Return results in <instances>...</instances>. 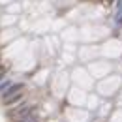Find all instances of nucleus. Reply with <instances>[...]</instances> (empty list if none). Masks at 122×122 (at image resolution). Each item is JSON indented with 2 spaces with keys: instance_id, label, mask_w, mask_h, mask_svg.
<instances>
[{
  "instance_id": "f257e3e1",
  "label": "nucleus",
  "mask_w": 122,
  "mask_h": 122,
  "mask_svg": "<svg viewBox=\"0 0 122 122\" xmlns=\"http://www.w3.org/2000/svg\"><path fill=\"white\" fill-rule=\"evenodd\" d=\"M32 111H34V105H28V103H25V102H21L19 105L15 107V109H11V111H8V117L10 118H13V120H17V118H23V117H28Z\"/></svg>"
},
{
  "instance_id": "f03ea898",
  "label": "nucleus",
  "mask_w": 122,
  "mask_h": 122,
  "mask_svg": "<svg viewBox=\"0 0 122 122\" xmlns=\"http://www.w3.org/2000/svg\"><path fill=\"white\" fill-rule=\"evenodd\" d=\"M23 88H25V85H23V83H11V85H10V86H8L6 90L2 92L0 96H2V100H6V98L13 96V94H17V92H21Z\"/></svg>"
},
{
  "instance_id": "7ed1b4c3",
  "label": "nucleus",
  "mask_w": 122,
  "mask_h": 122,
  "mask_svg": "<svg viewBox=\"0 0 122 122\" xmlns=\"http://www.w3.org/2000/svg\"><path fill=\"white\" fill-rule=\"evenodd\" d=\"M4 102V105H13V103H19L21 102V92H17L13 96H10V98H6V100H2Z\"/></svg>"
},
{
  "instance_id": "20e7f679",
  "label": "nucleus",
  "mask_w": 122,
  "mask_h": 122,
  "mask_svg": "<svg viewBox=\"0 0 122 122\" xmlns=\"http://www.w3.org/2000/svg\"><path fill=\"white\" fill-rule=\"evenodd\" d=\"M115 23H117V25H122V0L118 2V6H117V17H115Z\"/></svg>"
},
{
  "instance_id": "39448f33",
  "label": "nucleus",
  "mask_w": 122,
  "mask_h": 122,
  "mask_svg": "<svg viewBox=\"0 0 122 122\" xmlns=\"http://www.w3.org/2000/svg\"><path fill=\"white\" fill-rule=\"evenodd\" d=\"M10 85H11V81H4V79H2V81H0V94L6 90V88H8Z\"/></svg>"
},
{
  "instance_id": "423d86ee",
  "label": "nucleus",
  "mask_w": 122,
  "mask_h": 122,
  "mask_svg": "<svg viewBox=\"0 0 122 122\" xmlns=\"http://www.w3.org/2000/svg\"><path fill=\"white\" fill-rule=\"evenodd\" d=\"M25 122H38V118H36V117H28Z\"/></svg>"
},
{
  "instance_id": "0eeeda50",
  "label": "nucleus",
  "mask_w": 122,
  "mask_h": 122,
  "mask_svg": "<svg viewBox=\"0 0 122 122\" xmlns=\"http://www.w3.org/2000/svg\"><path fill=\"white\" fill-rule=\"evenodd\" d=\"M2 79H4V70L0 68V81H2Z\"/></svg>"
}]
</instances>
